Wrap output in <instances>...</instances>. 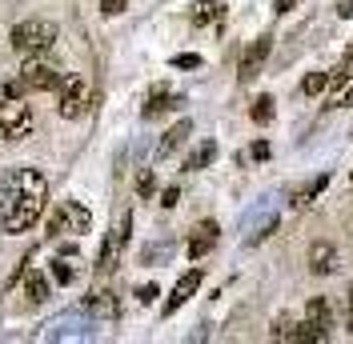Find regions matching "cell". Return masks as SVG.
<instances>
[{"label":"cell","mask_w":353,"mask_h":344,"mask_svg":"<svg viewBox=\"0 0 353 344\" xmlns=\"http://www.w3.org/2000/svg\"><path fill=\"white\" fill-rule=\"evenodd\" d=\"M337 17H345V21H350V17H353V0H337Z\"/></svg>","instance_id":"d6a6232c"},{"label":"cell","mask_w":353,"mask_h":344,"mask_svg":"<svg viewBox=\"0 0 353 344\" xmlns=\"http://www.w3.org/2000/svg\"><path fill=\"white\" fill-rule=\"evenodd\" d=\"M12 48H17V56H44L52 44H57V24L52 21H41V17H28V21H21L17 28H12Z\"/></svg>","instance_id":"7a4b0ae2"},{"label":"cell","mask_w":353,"mask_h":344,"mask_svg":"<svg viewBox=\"0 0 353 344\" xmlns=\"http://www.w3.org/2000/svg\"><path fill=\"white\" fill-rule=\"evenodd\" d=\"M176 200H181V189H176V184H169V189L161 193V204H165V208H173Z\"/></svg>","instance_id":"f546056e"},{"label":"cell","mask_w":353,"mask_h":344,"mask_svg":"<svg viewBox=\"0 0 353 344\" xmlns=\"http://www.w3.org/2000/svg\"><path fill=\"white\" fill-rule=\"evenodd\" d=\"M157 297H161V288H157V284H145V288H137V301H141V304H153Z\"/></svg>","instance_id":"f1b7e54d"},{"label":"cell","mask_w":353,"mask_h":344,"mask_svg":"<svg viewBox=\"0 0 353 344\" xmlns=\"http://www.w3.org/2000/svg\"><path fill=\"white\" fill-rule=\"evenodd\" d=\"M330 88V76L325 72H309L305 80H301V96H321Z\"/></svg>","instance_id":"d4e9b609"},{"label":"cell","mask_w":353,"mask_h":344,"mask_svg":"<svg viewBox=\"0 0 353 344\" xmlns=\"http://www.w3.org/2000/svg\"><path fill=\"white\" fill-rule=\"evenodd\" d=\"M201 268H189V272H185V277L176 280L173 284V292H169V301H165V316H173L176 308H181V304L185 301H193V297H197V288H201Z\"/></svg>","instance_id":"8fae6325"},{"label":"cell","mask_w":353,"mask_h":344,"mask_svg":"<svg viewBox=\"0 0 353 344\" xmlns=\"http://www.w3.org/2000/svg\"><path fill=\"white\" fill-rule=\"evenodd\" d=\"M137 193H141V200H149V196L157 193V172H141V176H137Z\"/></svg>","instance_id":"484cf974"},{"label":"cell","mask_w":353,"mask_h":344,"mask_svg":"<svg viewBox=\"0 0 353 344\" xmlns=\"http://www.w3.org/2000/svg\"><path fill=\"white\" fill-rule=\"evenodd\" d=\"M217 240H221L217 220H201L197 228H193V237H189V244H185V252H189V260H201L217 248Z\"/></svg>","instance_id":"9c48e42d"},{"label":"cell","mask_w":353,"mask_h":344,"mask_svg":"<svg viewBox=\"0 0 353 344\" xmlns=\"http://www.w3.org/2000/svg\"><path fill=\"white\" fill-rule=\"evenodd\" d=\"M57 112L65 120H77V116L88 112V80L81 72H65V80L57 88Z\"/></svg>","instance_id":"52a82bcc"},{"label":"cell","mask_w":353,"mask_h":344,"mask_svg":"<svg viewBox=\"0 0 353 344\" xmlns=\"http://www.w3.org/2000/svg\"><path fill=\"white\" fill-rule=\"evenodd\" d=\"M129 228H132V213H125V216H121V224H117L109 237H105V244H101V257H97V272H101V277H109L112 268H117V260H121L125 244H129Z\"/></svg>","instance_id":"ba28073f"},{"label":"cell","mask_w":353,"mask_h":344,"mask_svg":"<svg viewBox=\"0 0 353 344\" xmlns=\"http://www.w3.org/2000/svg\"><path fill=\"white\" fill-rule=\"evenodd\" d=\"M189 132H193V120H176L173 129L161 136V144H157V156H161V160H165V156H173V152L181 149L185 140H189Z\"/></svg>","instance_id":"4fadbf2b"},{"label":"cell","mask_w":353,"mask_h":344,"mask_svg":"<svg viewBox=\"0 0 353 344\" xmlns=\"http://www.w3.org/2000/svg\"><path fill=\"white\" fill-rule=\"evenodd\" d=\"M273 112H277V108H273V96H265V92L253 100V108H249V116H253L257 125H273Z\"/></svg>","instance_id":"cb8c5ba5"},{"label":"cell","mask_w":353,"mask_h":344,"mask_svg":"<svg viewBox=\"0 0 353 344\" xmlns=\"http://www.w3.org/2000/svg\"><path fill=\"white\" fill-rule=\"evenodd\" d=\"M309 272L313 277H333L337 272V248L330 240H313L309 244Z\"/></svg>","instance_id":"7c38bea8"},{"label":"cell","mask_w":353,"mask_h":344,"mask_svg":"<svg viewBox=\"0 0 353 344\" xmlns=\"http://www.w3.org/2000/svg\"><path fill=\"white\" fill-rule=\"evenodd\" d=\"M24 288H28V301L32 304L48 301V280H44L41 272H28V277H24Z\"/></svg>","instance_id":"603a6c76"},{"label":"cell","mask_w":353,"mask_h":344,"mask_svg":"<svg viewBox=\"0 0 353 344\" xmlns=\"http://www.w3.org/2000/svg\"><path fill=\"white\" fill-rule=\"evenodd\" d=\"M85 312H92V316H101V321H117V297L112 292H97V297H88L85 301Z\"/></svg>","instance_id":"2e32d148"},{"label":"cell","mask_w":353,"mask_h":344,"mask_svg":"<svg viewBox=\"0 0 353 344\" xmlns=\"http://www.w3.org/2000/svg\"><path fill=\"white\" fill-rule=\"evenodd\" d=\"M330 328H333V308L325 297H313L305 304V321L297 328V344H325L330 341Z\"/></svg>","instance_id":"8992f818"},{"label":"cell","mask_w":353,"mask_h":344,"mask_svg":"<svg viewBox=\"0 0 353 344\" xmlns=\"http://www.w3.org/2000/svg\"><path fill=\"white\" fill-rule=\"evenodd\" d=\"M293 4H297V0H273V12H289Z\"/></svg>","instance_id":"836d02e7"},{"label":"cell","mask_w":353,"mask_h":344,"mask_svg":"<svg viewBox=\"0 0 353 344\" xmlns=\"http://www.w3.org/2000/svg\"><path fill=\"white\" fill-rule=\"evenodd\" d=\"M48 208V180L37 169H8L0 176V233L21 237L37 228Z\"/></svg>","instance_id":"6da1fadb"},{"label":"cell","mask_w":353,"mask_h":344,"mask_svg":"<svg viewBox=\"0 0 353 344\" xmlns=\"http://www.w3.org/2000/svg\"><path fill=\"white\" fill-rule=\"evenodd\" d=\"M52 280H57V284H72V280H77V268H72V252H61V257H52Z\"/></svg>","instance_id":"44dd1931"},{"label":"cell","mask_w":353,"mask_h":344,"mask_svg":"<svg viewBox=\"0 0 353 344\" xmlns=\"http://www.w3.org/2000/svg\"><path fill=\"white\" fill-rule=\"evenodd\" d=\"M185 105L181 96H173L169 88H157L153 96H149V105H145V120H153V116H161V112H169V108Z\"/></svg>","instance_id":"e0dca14e"},{"label":"cell","mask_w":353,"mask_h":344,"mask_svg":"<svg viewBox=\"0 0 353 344\" xmlns=\"http://www.w3.org/2000/svg\"><path fill=\"white\" fill-rule=\"evenodd\" d=\"M92 228V213L81 200H61L48 216V237H85Z\"/></svg>","instance_id":"5b68a950"},{"label":"cell","mask_w":353,"mask_h":344,"mask_svg":"<svg viewBox=\"0 0 353 344\" xmlns=\"http://www.w3.org/2000/svg\"><path fill=\"white\" fill-rule=\"evenodd\" d=\"M221 17H225V4H217V0H197V4H193V12H189V21L197 24H213V21H221Z\"/></svg>","instance_id":"ac0fdd59"},{"label":"cell","mask_w":353,"mask_h":344,"mask_svg":"<svg viewBox=\"0 0 353 344\" xmlns=\"http://www.w3.org/2000/svg\"><path fill=\"white\" fill-rule=\"evenodd\" d=\"M61 80H65L61 68L44 65V61H37V56H28V65L21 68V76L4 88V92H21V96H28V92H57Z\"/></svg>","instance_id":"3957f363"},{"label":"cell","mask_w":353,"mask_h":344,"mask_svg":"<svg viewBox=\"0 0 353 344\" xmlns=\"http://www.w3.org/2000/svg\"><path fill=\"white\" fill-rule=\"evenodd\" d=\"M350 105H353V72L345 76V80L330 85V105L325 108H350Z\"/></svg>","instance_id":"ffe728a7"},{"label":"cell","mask_w":353,"mask_h":344,"mask_svg":"<svg viewBox=\"0 0 353 344\" xmlns=\"http://www.w3.org/2000/svg\"><path fill=\"white\" fill-rule=\"evenodd\" d=\"M269 144H265V140H257V144H253V149H249V156H253V160H269Z\"/></svg>","instance_id":"1f68e13d"},{"label":"cell","mask_w":353,"mask_h":344,"mask_svg":"<svg viewBox=\"0 0 353 344\" xmlns=\"http://www.w3.org/2000/svg\"><path fill=\"white\" fill-rule=\"evenodd\" d=\"M273 228H277V213L273 208H265L249 220V233H245V244H261L265 237H273Z\"/></svg>","instance_id":"5bb4252c"},{"label":"cell","mask_w":353,"mask_h":344,"mask_svg":"<svg viewBox=\"0 0 353 344\" xmlns=\"http://www.w3.org/2000/svg\"><path fill=\"white\" fill-rule=\"evenodd\" d=\"M350 176H353V172H350Z\"/></svg>","instance_id":"e575fe53"},{"label":"cell","mask_w":353,"mask_h":344,"mask_svg":"<svg viewBox=\"0 0 353 344\" xmlns=\"http://www.w3.org/2000/svg\"><path fill=\"white\" fill-rule=\"evenodd\" d=\"M297 328H301V321H293V316H277L269 336H273V341H293L297 344Z\"/></svg>","instance_id":"7402d4cb"},{"label":"cell","mask_w":353,"mask_h":344,"mask_svg":"<svg viewBox=\"0 0 353 344\" xmlns=\"http://www.w3.org/2000/svg\"><path fill=\"white\" fill-rule=\"evenodd\" d=\"M217 160V140H201L197 149L189 152V160H185V172H201V169H209Z\"/></svg>","instance_id":"9a60e30c"},{"label":"cell","mask_w":353,"mask_h":344,"mask_svg":"<svg viewBox=\"0 0 353 344\" xmlns=\"http://www.w3.org/2000/svg\"><path fill=\"white\" fill-rule=\"evenodd\" d=\"M129 8V0H101V12L105 17H117V12H125Z\"/></svg>","instance_id":"83f0119b"},{"label":"cell","mask_w":353,"mask_h":344,"mask_svg":"<svg viewBox=\"0 0 353 344\" xmlns=\"http://www.w3.org/2000/svg\"><path fill=\"white\" fill-rule=\"evenodd\" d=\"M345 328L353 332V284L345 288Z\"/></svg>","instance_id":"4dcf8cb0"},{"label":"cell","mask_w":353,"mask_h":344,"mask_svg":"<svg viewBox=\"0 0 353 344\" xmlns=\"http://www.w3.org/2000/svg\"><path fill=\"white\" fill-rule=\"evenodd\" d=\"M173 68H201V56L197 52H181V56H173Z\"/></svg>","instance_id":"4316f807"},{"label":"cell","mask_w":353,"mask_h":344,"mask_svg":"<svg viewBox=\"0 0 353 344\" xmlns=\"http://www.w3.org/2000/svg\"><path fill=\"white\" fill-rule=\"evenodd\" d=\"M325 184H330V172L313 176V180H309L305 189H297V193H293V200H289V204H293V208H301V204H309V200H317V196L325 193Z\"/></svg>","instance_id":"d6986e66"},{"label":"cell","mask_w":353,"mask_h":344,"mask_svg":"<svg viewBox=\"0 0 353 344\" xmlns=\"http://www.w3.org/2000/svg\"><path fill=\"white\" fill-rule=\"evenodd\" d=\"M269 52H273V36H269V32H261L257 41L245 48V56H241V72H237L245 85H249V80H253V76L261 72V65H265V56H269Z\"/></svg>","instance_id":"30bf717a"},{"label":"cell","mask_w":353,"mask_h":344,"mask_svg":"<svg viewBox=\"0 0 353 344\" xmlns=\"http://www.w3.org/2000/svg\"><path fill=\"white\" fill-rule=\"evenodd\" d=\"M32 132V105H24L21 92L0 96V136L4 140H24Z\"/></svg>","instance_id":"277c9868"}]
</instances>
